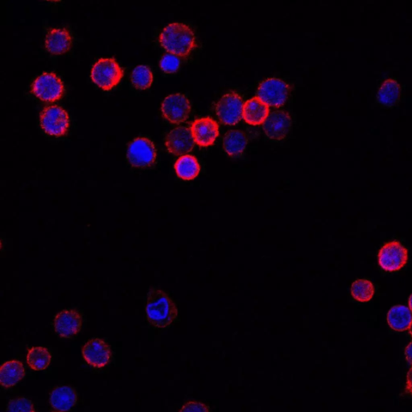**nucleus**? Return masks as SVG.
Instances as JSON below:
<instances>
[{"label": "nucleus", "mask_w": 412, "mask_h": 412, "mask_svg": "<svg viewBox=\"0 0 412 412\" xmlns=\"http://www.w3.org/2000/svg\"><path fill=\"white\" fill-rule=\"evenodd\" d=\"M146 314L151 325L165 329L178 319V308L165 291L153 287L148 293Z\"/></svg>", "instance_id": "f257e3e1"}, {"label": "nucleus", "mask_w": 412, "mask_h": 412, "mask_svg": "<svg viewBox=\"0 0 412 412\" xmlns=\"http://www.w3.org/2000/svg\"><path fill=\"white\" fill-rule=\"evenodd\" d=\"M159 40L168 53L180 58L189 56L197 46L195 33L183 23L168 24L161 33Z\"/></svg>", "instance_id": "f03ea898"}, {"label": "nucleus", "mask_w": 412, "mask_h": 412, "mask_svg": "<svg viewBox=\"0 0 412 412\" xmlns=\"http://www.w3.org/2000/svg\"><path fill=\"white\" fill-rule=\"evenodd\" d=\"M124 75V70L114 58L100 59L94 65L92 71L93 82L105 92L116 87Z\"/></svg>", "instance_id": "7ed1b4c3"}, {"label": "nucleus", "mask_w": 412, "mask_h": 412, "mask_svg": "<svg viewBox=\"0 0 412 412\" xmlns=\"http://www.w3.org/2000/svg\"><path fill=\"white\" fill-rule=\"evenodd\" d=\"M32 93L41 101L54 102L63 98L64 84L53 72H44L33 82Z\"/></svg>", "instance_id": "20e7f679"}, {"label": "nucleus", "mask_w": 412, "mask_h": 412, "mask_svg": "<svg viewBox=\"0 0 412 412\" xmlns=\"http://www.w3.org/2000/svg\"><path fill=\"white\" fill-rule=\"evenodd\" d=\"M289 85L278 78H269L260 83L257 90V98L266 106L280 108L288 99Z\"/></svg>", "instance_id": "39448f33"}, {"label": "nucleus", "mask_w": 412, "mask_h": 412, "mask_svg": "<svg viewBox=\"0 0 412 412\" xmlns=\"http://www.w3.org/2000/svg\"><path fill=\"white\" fill-rule=\"evenodd\" d=\"M41 129L47 135L62 137L67 133L70 126L69 114L63 107H48L40 114Z\"/></svg>", "instance_id": "423d86ee"}, {"label": "nucleus", "mask_w": 412, "mask_h": 412, "mask_svg": "<svg viewBox=\"0 0 412 412\" xmlns=\"http://www.w3.org/2000/svg\"><path fill=\"white\" fill-rule=\"evenodd\" d=\"M156 156L153 142L147 138H136L127 148V161L134 168H144L153 166Z\"/></svg>", "instance_id": "0eeeda50"}, {"label": "nucleus", "mask_w": 412, "mask_h": 412, "mask_svg": "<svg viewBox=\"0 0 412 412\" xmlns=\"http://www.w3.org/2000/svg\"><path fill=\"white\" fill-rule=\"evenodd\" d=\"M408 251L398 241L387 242L379 252V264L386 271H397L407 264Z\"/></svg>", "instance_id": "6e6552de"}, {"label": "nucleus", "mask_w": 412, "mask_h": 412, "mask_svg": "<svg viewBox=\"0 0 412 412\" xmlns=\"http://www.w3.org/2000/svg\"><path fill=\"white\" fill-rule=\"evenodd\" d=\"M244 102L242 97L234 92L222 97L216 105V114L221 122L234 126L239 124L242 118Z\"/></svg>", "instance_id": "1a4fd4ad"}, {"label": "nucleus", "mask_w": 412, "mask_h": 412, "mask_svg": "<svg viewBox=\"0 0 412 412\" xmlns=\"http://www.w3.org/2000/svg\"><path fill=\"white\" fill-rule=\"evenodd\" d=\"M163 118L173 124L185 123L189 119L191 105L187 97L183 94H175L166 97L161 106Z\"/></svg>", "instance_id": "9d476101"}, {"label": "nucleus", "mask_w": 412, "mask_h": 412, "mask_svg": "<svg viewBox=\"0 0 412 412\" xmlns=\"http://www.w3.org/2000/svg\"><path fill=\"white\" fill-rule=\"evenodd\" d=\"M292 125L293 120L288 113L276 111L269 114L263 124V129L270 139L281 141L288 135Z\"/></svg>", "instance_id": "9b49d317"}, {"label": "nucleus", "mask_w": 412, "mask_h": 412, "mask_svg": "<svg viewBox=\"0 0 412 412\" xmlns=\"http://www.w3.org/2000/svg\"><path fill=\"white\" fill-rule=\"evenodd\" d=\"M165 143L169 153L183 156L191 153L195 141L190 129L178 126L168 133Z\"/></svg>", "instance_id": "f8f14e48"}, {"label": "nucleus", "mask_w": 412, "mask_h": 412, "mask_svg": "<svg viewBox=\"0 0 412 412\" xmlns=\"http://www.w3.org/2000/svg\"><path fill=\"white\" fill-rule=\"evenodd\" d=\"M190 130L195 143L202 148L212 146L219 136V126L210 117L193 121Z\"/></svg>", "instance_id": "ddd939ff"}, {"label": "nucleus", "mask_w": 412, "mask_h": 412, "mask_svg": "<svg viewBox=\"0 0 412 412\" xmlns=\"http://www.w3.org/2000/svg\"><path fill=\"white\" fill-rule=\"evenodd\" d=\"M82 355L89 365L100 369L110 362L112 351L104 341L94 338L84 345Z\"/></svg>", "instance_id": "4468645a"}, {"label": "nucleus", "mask_w": 412, "mask_h": 412, "mask_svg": "<svg viewBox=\"0 0 412 412\" xmlns=\"http://www.w3.org/2000/svg\"><path fill=\"white\" fill-rule=\"evenodd\" d=\"M82 318L76 310H64L59 313L54 319V329L60 337L70 338L80 332Z\"/></svg>", "instance_id": "2eb2a0df"}, {"label": "nucleus", "mask_w": 412, "mask_h": 412, "mask_svg": "<svg viewBox=\"0 0 412 412\" xmlns=\"http://www.w3.org/2000/svg\"><path fill=\"white\" fill-rule=\"evenodd\" d=\"M72 40L68 30L53 28L48 32L45 38V48L53 55H62L67 53L72 46Z\"/></svg>", "instance_id": "dca6fc26"}, {"label": "nucleus", "mask_w": 412, "mask_h": 412, "mask_svg": "<svg viewBox=\"0 0 412 412\" xmlns=\"http://www.w3.org/2000/svg\"><path fill=\"white\" fill-rule=\"evenodd\" d=\"M269 114V107L256 97L244 103L242 118L246 124L258 126L264 124Z\"/></svg>", "instance_id": "f3484780"}, {"label": "nucleus", "mask_w": 412, "mask_h": 412, "mask_svg": "<svg viewBox=\"0 0 412 412\" xmlns=\"http://www.w3.org/2000/svg\"><path fill=\"white\" fill-rule=\"evenodd\" d=\"M77 401L76 391L67 386L56 387L50 396V403L52 407L60 412L70 411L75 407Z\"/></svg>", "instance_id": "a211bd4d"}, {"label": "nucleus", "mask_w": 412, "mask_h": 412, "mask_svg": "<svg viewBox=\"0 0 412 412\" xmlns=\"http://www.w3.org/2000/svg\"><path fill=\"white\" fill-rule=\"evenodd\" d=\"M402 88L394 78L385 80L379 89L377 100L381 105L386 107L396 106L401 99Z\"/></svg>", "instance_id": "6ab92c4d"}, {"label": "nucleus", "mask_w": 412, "mask_h": 412, "mask_svg": "<svg viewBox=\"0 0 412 412\" xmlns=\"http://www.w3.org/2000/svg\"><path fill=\"white\" fill-rule=\"evenodd\" d=\"M387 322L393 330L403 332L412 324V312L403 305H396L387 313Z\"/></svg>", "instance_id": "aec40b11"}, {"label": "nucleus", "mask_w": 412, "mask_h": 412, "mask_svg": "<svg viewBox=\"0 0 412 412\" xmlns=\"http://www.w3.org/2000/svg\"><path fill=\"white\" fill-rule=\"evenodd\" d=\"M26 371L22 362L20 361H9L5 362L0 369V381L4 387L16 386L21 380L24 378Z\"/></svg>", "instance_id": "412c9836"}, {"label": "nucleus", "mask_w": 412, "mask_h": 412, "mask_svg": "<svg viewBox=\"0 0 412 412\" xmlns=\"http://www.w3.org/2000/svg\"><path fill=\"white\" fill-rule=\"evenodd\" d=\"M248 141L244 132L230 131L223 139V147L227 155L232 157H239L244 154Z\"/></svg>", "instance_id": "4be33fe9"}, {"label": "nucleus", "mask_w": 412, "mask_h": 412, "mask_svg": "<svg viewBox=\"0 0 412 412\" xmlns=\"http://www.w3.org/2000/svg\"><path fill=\"white\" fill-rule=\"evenodd\" d=\"M174 168L178 178L184 180H195L201 171L197 160L191 155L180 156L175 162Z\"/></svg>", "instance_id": "5701e85b"}, {"label": "nucleus", "mask_w": 412, "mask_h": 412, "mask_svg": "<svg viewBox=\"0 0 412 412\" xmlns=\"http://www.w3.org/2000/svg\"><path fill=\"white\" fill-rule=\"evenodd\" d=\"M51 354L44 347H33L28 350V364L34 371H43L50 364Z\"/></svg>", "instance_id": "b1692460"}, {"label": "nucleus", "mask_w": 412, "mask_h": 412, "mask_svg": "<svg viewBox=\"0 0 412 412\" xmlns=\"http://www.w3.org/2000/svg\"><path fill=\"white\" fill-rule=\"evenodd\" d=\"M131 83L138 90H147L153 84V75L148 66L139 65L131 74Z\"/></svg>", "instance_id": "393cba45"}, {"label": "nucleus", "mask_w": 412, "mask_h": 412, "mask_svg": "<svg viewBox=\"0 0 412 412\" xmlns=\"http://www.w3.org/2000/svg\"><path fill=\"white\" fill-rule=\"evenodd\" d=\"M351 295L359 302H368L373 298L374 287L371 281L357 280L351 286Z\"/></svg>", "instance_id": "a878e982"}, {"label": "nucleus", "mask_w": 412, "mask_h": 412, "mask_svg": "<svg viewBox=\"0 0 412 412\" xmlns=\"http://www.w3.org/2000/svg\"><path fill=\"white\" fill-rule=\"evenodd\" d=\"M8 412H35L34 406L29 399L21 397L11 399L8 405Z\"/></svg>", "instance_id": "bb28decb"}, {"label": "nucleus", "mask_w": 412, "mask_h": 412, "mask_svg": "<svg viewBox=\"0 0 412 412\" xmlns=\"http://www.w3.org/2000/svg\"><path fill=\"white\" fill-rule=\"evenodd\" d=\"M180 66V60L178 57L173 54L167 53L161 60V68L166 74H173L177 72Z\"/></svg>", "instance_id": "cd10ccee"}, {"label": "nucleus", "mask_w": 412, "mask_h": 412, "mask_svg": "<svg viewBox=\"0 0 412 412\" xmlns=\"http://www.w3.org/2000/svg\"><path fill=\"white\" fill-rule=\"evenodd\" d=\"M180 412H210V408L201 402H188Z\"/></svg>", "instance_id": "c85d7f7f"}, {"label": "nucleus", "mask_w": 412, "mask_h": 412, "mask_svg": "<svg viewBox=\"0 0 412 412\" xmlns=\"http://www.w3.org/2000/svg\"><path fill=\"white\" fill-rule=\"evenodd\" d=\"M406 390L412 395V367L408 373L407 377V386H406Z\"/></svg>", "instance_id": "c756f323"}, {"label": "nucleus", "mask_w": 412, "mask_h": 412, "mask_svg": "<svg viewBox=\"0 0 412 412\" xmlns=\"http://www.w3.org/2000/svg\"><path fill=\"white\" fill-rule=\"evenodd\" d=\"M405 356L410 364L412 365V342L405 349Z\"/></svg>", "instance_id": "7c9ffc66"}, {"label": "nucleus", "mask_w": 412, "mask_h": 412, "mask_svg": "<svg viewBox=\"0 0 412 412\" xmlns=\"http://www.w3.org/2000/svg\"><path fill=\"white\" fill-rule=\"evenodd\" d=\"M409 308L410 310L412 312V295H411L409 300H408Z\"/></svg>", "instance_id": "2f4dec72"}, {"label": "nucleus", "mask_w": 412, "mask_h": 412, "mask_svg": "<svg viewBox=\"0 0 412 412\" xmlns=\"http://www.w3.org/2000/svg\"><path fill=\"white\" fill-rule=\"evenodd\" d=\"M409 332H410L411 336L412 337V324L410 326Z\"/></svg>", "instance_id": "473e14b6"}]
</instances>
